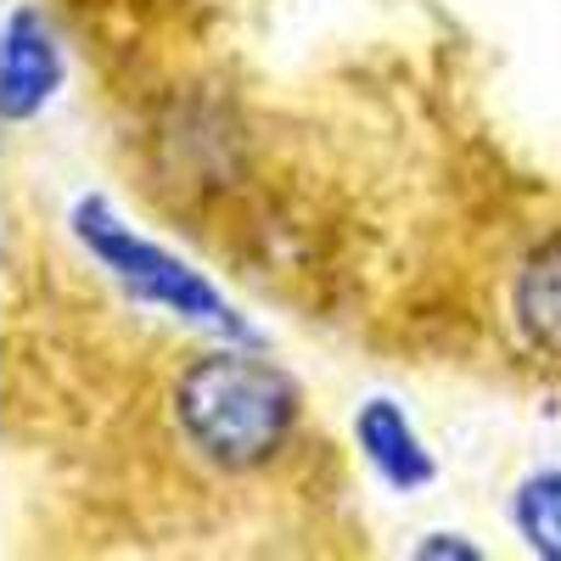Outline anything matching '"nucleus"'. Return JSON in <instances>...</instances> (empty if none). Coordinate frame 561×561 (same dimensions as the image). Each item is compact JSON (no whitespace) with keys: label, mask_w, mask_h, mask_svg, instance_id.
<instances>
[{"label":"nucleus","mask_w":561,"mask_h":561,"mask_svg":"<svg viewBox=\"0 0 561 561\" xmlns=\"http://www.w3.org/2000/svg\"><path fill=\"white\" fill-rule=\"evenodd\" d=\"M421 556H478L472 545H449V539H427L421 545Z\"/></svg>","instance_id":"nucleus-7"},{"label":"nucleus","mask_w":561,"mask_h":561,"mask_svg":"<svg viewBox=\"0 0 561 561\" xmlns=\"http://www.w3.org/2000/svg\"><path fill=\"white\" fill-rule=\"evenodd\" d=\"M180 427L219 466H259L293 433L298 393L293 382L248 354H214L185 370L174 393Z\"/></svg>","instance_id":"nucleus-1"},{"label":"nucleus","mask_w":561,"mask_h":561,"mask_svg":"<svg viewBox=\"0 0 561 561\" xmlns=\"http://www.w3.org/2000/svg\"><path fill=\"white\" fill-rule=\"evenodd\" d=\"M0 90H7V118H28L57 90V45L34 12L12 18L7 57H0Z\"/></svg>","instance_id":"nucleus-3"},{"label":"nucleus","mask_w":561,"mask_h":561,"mask_svg":"<svg viewBox=\"0 0 561 561\" xmlns=\"http://www.w3.org/2000/svg\"><path fill=\"white\" fill-rule=\"evenodd\" d=\"M359 444H365L370 466L382 472V483H393V489H415V483L433 478L427 449L415 444V433L404 427V415H399L388 399L365 404V415H359Z\"/></svg>","instance_id":"nucleus-4"},{"label":"nucleus","mask_w":561,"mask_h":561,"mask_svg":"<svg viewBox=\"0 0 561 561\" xmlns=\"http://www.w3.org/2000/svg\"><path fill=\"white\" fill-rule=\"evenodd\" d=\"M79 230H84V242L96 248L124 280H135L147 298H158V304H169V309H180V314H192V320H219V325H237L225 314V304L203 287V280L185 270V264H174L169 253H158V248H147V242H135L129 230L118 225V219H107L102 208H79Z\"/></svg>","instance_id":"nucleus-2"},{"label":"nucleus","mask_w":561,"mask_h":561,"mask_svg":"<svg viewBox=\"0 0 561 561\" xmlns=\"http://www.w3.org/2000/svg\"><path fill=\"white\" fill-rule=\"evenodd\" d=\"M517 325L539 354H561V242L528 253L517 275Z\"/></svg>","instance_id":"nucleus-5"},{"label":"nucleus","mask_w":561,"mask_h":561,"mask_svg":"<svg viewBox=\"0 0 561 561\" xmlns=\"http://www.w3.org/2000/svg\"><path fill=\"white\" fill-rule=\"evenodd\" d=\"M517 528L550 561H561V472H539L517 494Z\"/></svg>","instance_id":"nucleus-6"}]
</instances>
